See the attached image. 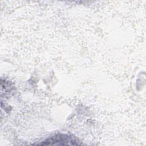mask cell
Masks as SVG:
<instances>
[{
    "mask_svg": "<svg viewBox=\"0 0 146 146\" xmlns=\"http://www.w3.org/2000/svg\"><path fill=\"white\" fill-rule=\"evenodd\" d=\"M78 142V140L72 136L59 134L48 138L40 145H79L80 144Z\"/></svg>",
    "mask_w": 146,
    "mask_h": 146,
    "instance_id": "1",
    "label": "cell"
}]
</instances>
